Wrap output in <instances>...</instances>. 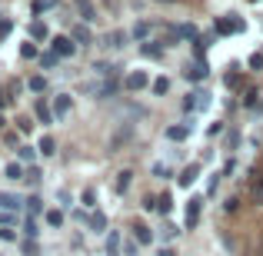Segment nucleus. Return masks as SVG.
<instances>
[{
	"mask_svg": "<svg viewBox=\"0 0 263 256\" xmlns=\"http://www.w3.org/2000/svg\"><path fill=\"white\" fill-rule=\"evenodd\" d=\"M73 50H77V44H73L70 37H57L53 40V53H57V57H73Z\"/></svg>",
	"mask_w": 263,
	"mask_h": 256,
	"instance_id": "1",
	"label": "nucleus"
},
{
	"mask_svg": "<svg viewBox=\"0 0 263 256\" xmlns=\"http://www.w3.org/2000/svg\"><path fill=\"white\" fill-rule=\"evenodd\" d=\"M134 240L140 246H147V243H154V230H150L147 223H134Z\"/></svg>",
	"mask_w": 263,
	"mask_h": 256,
	"instance_id": "2",
	"label": "nucleus"
},
{
	"mask_svg": "<svg viewBox=\"0 0 263 256\" xmlns=\"http://www.w3.org/2000/svg\"><path fill=\"white\" fill-rule=\"evenodd\" d=\"M147 84H150V77H147L143 70H134V73L127 77V90H143Z\"/></svg>",
	"mask_w": 263,
	"mask_h": 256,
	"instance_id": "3",
	"label": "nucleus"
},
{
	"mask_svg": "<svg viewBox=\"0 0 263 256\" xmlns=\"http://www.w3.org/2000/svg\"><path fill=\"white\" fill-rule=\"evenodd\" d=\"M243 27V20H230V17H220L217 20V33H237Z\"/></svg>",
	"mask_w": 263,
	"mask_h": 256,
	"instance_id": "4",
	"label": "nucleus"
},
{
	"mask_svg": "<svg viewBox=\"0 0 263 256\" xmlns=\"http://www.w3.org/2000/svg\"><path fill=\"white\" fill-rule=\"evenodd\" d=\"M183 77H186V80H203V77H206V64H203V60H197V64H193V67L186 64Z\"/></svg>",
	"mask_w": 263,
	"mask_h": 256,
	"instance_id": "5",
	"label": "nucleus"
},
{
	"mask_svg": "<svg viewBox=\"0 0 263 256\" xmlns=\"http://www.w3.org/2000/svg\"><path fill=\"white\" fill-rule=\"evenodd\" d=\"M197 176H200V163H190V167L180 173V186H193V183H197Z\"/></svg>",
	"mask_w": 263,
	"mask_h": 256,
	"instance_id": "6",
	"label": "nucleus"
},
{
	"mask_svg": "<svg viewBox=\"0 0 263 256\" xmlns=\"http://www.w3.org/2000/svg\"><path fill=\"white\" fill-rule=\"evenodd\" d=\"M70 107H73V100L67 93H60L57 100H53V116H64V113H70Z\"/></svg>",
	"mask_w": 263,
	"mask_h": 256,
	"instance_id": "7",
	"label": "nucleus"
},
{
	"mask_svg": "<svg viewBox=\"0 0 263 256\" xmlns=\"http://www.w3.org/2000/svg\"><path fill=\"white\" fill-rule=\"evenodd\" d=\"M186 136H190V123H177V127H170L167 130V140H186Z\"/></svg>",
	"mask_w": 263,
	"mask_h": 256,
	"instance_id": "8",
	"label": "nucleus"
},
{
	"mask_svg": "<svg viewBox=\"0 0 263 256\" xmlns=\"http://www.w3.org/2000/svg\"><path fill=\"white\" fill-rule=\"evenodd\" d=\"M197 220H200V200H190V203H186V226H197Z\"/></svg>",
	"mask_w": 263,
	"mask_h": 256,
	"instance_id": "9",
	"label": "nucleus"
},
{
	"mask_svg": "<svg viewBox=\"0 0 263 256\" xmlns=\"http://www.w3.org/2000/svg\"><path fill=\"white\" fill-rule=\"evenodd\" d=\"M130 136H134V127H123V130H120V133H117V136H114V140H110V150H120V147H123V143H127V140H130Z\"/></svg>",
	"mask_w": 263,
	"mask_h": 256,
	"instance_id": "10",
	"label": "nucleus"
},
{
	"mask_svg": "<svg viewBox=\"0 0 263 256\" xmlns=\"http://www.w3.org/2000/svg\"><path fill=\"white\" fill-rule=\"evenodd\" d=\"M37 150L44 156H50V153H57V143H53V136H40V143H37Z\"/></svg>",
	"mask_w": 263,
	"mask_h": 256,
	"instance_id": "11",
	"label": "nucleus"
},
{
	"mask_svg": "<svg viewBox=\"0 0 263 256\" xmlns=\"http://www.w3.org/2000/svg\"><path fill=\"white\" fill-rule=\"evenodd\" d=\"M130 180H134V173L123 170L120 176H117V193H127V190H130Z\"/></svg>",
	"mask_w": 263,
	"mask_h": 256,
	"instance_id": "12",
	"label": "nucleus"
},
{
	"mask_svg": "<svg viewBox=\"0 0 263 256\" xmlns=\"http://www.w3.org/2000/svg\"><path fill=\"white\" fill-rule=\"evenodd\" d=\"M73 44H90V30H87V27L84 24H80V27H73Z\"/></svg>",
	"mask_w": 263,
	"mask_h": 256,
	"instance_id": "13",
	"label": "nucleus"
},
{
	"mask_svg": "<svg viewBox=\"0 0 263 256\" xmlns=\"http://www.w3.org/2000/svg\"><path fill=\"white\" fill-rule=\"evenodd\" d=\"M107 256H120V237H117V233L107 237Z\"/></svg>",
	"mask_w": 263,
	"mask_h": 256,
	"instance_id": "14",
	"label": "nucleus"
},
{
	"mask_svg": "<svg viewBox=\"0 0 263 256\" xmlns=\"http://www.w3.org/2000/svg\"><path fill=\"white\" fill-rule=\"evenodd\" d=\"M0 206H7V210H17V206H20V200L13 196V193H0Z\"/></svg>",
	"mask_w": 263,
	"mask_h": 256,
	"instance_id": "15",
	"label": "nucleus"
},
{
	"mask_svg": "<svg viewBox=\"0 0 263 256\" xmlns=\"http://www.w3.org/2000/svg\"><path fill=\"white\" fill-rule=\"evenodd\" d=\"M30 37L33 40H47V27L40 24V20H37V24H30Z\"/></svg>",
	"mask_w": 263,
	"mask_h": 256,
	"instance_id": "16",
	"label": "nucleus"
},
{
	"mask_svg": "<svg viewBox=\"0 0 263 256\" xmlns=\"http://www.w3.org/2000/svg\"><path fill=\"white\" fill-rule=\"evenodd\" d=\"M77 10L84 13V20H93V4L90 0H77Z\"/></svg>",
	"mask_w": 263,
	"mask_h": 256,
	"instance_id": "17",
	"label": "nucleus"
},
{
	"mask_svg": "<svg viewBox=\"0 0 263 256\" xmlns=\"http://www.w3.org/2000/svg\"><path fill=\"white\" fill-rule=\"evenodd\" d=\"M33 110H37V120H40V123H50V120H53V113H50V110L44 107V103H37Z\"/></svg>",
	"mask_w": 263,
	"mask_h": 256,
	"instance_id": "18",
	"label": "nucleus"
},
{
	"mask_svg": "<svg viewBox=\"0 0 263 256\" xmlns=\"http://www.w3.org/2000/svg\"><path fill=\"white\" fill-rule=\"evenodd\" d=\"M7 180H20V176H24V170H20V163H7Z\"/></svg>",
	"mask_w": 263,
	"mask_h": 256,
	"instance_id": "19",
	"label": "nucleus"
},
{
	"mask_svg": "<svg viewBox=\"0 0 263 256\" xmlns=\"http://www.w3.org/2000/svg\"><path fill=\"white\" fill-rule=\"evenodd\" d=\"M140 53H143V57H160L163 50H160L157 44H143V47H140Z\"/></svg>",
	"mask_w": 263,
	"mask_h": 256,
	"instance_id": "20",
	"label": "nucleus"
},
{
	"mask_svg": "<svg viewBox=\"0 0 263 256\" xmlns=\"http://www.w3.org/2000/svg\"><path fill=\"white\" fill-rule=\"evenodd\" d=\"M170 206H174V200H170V193H163V196L157 200V210H160V213H170Z\"/></svg>",
	"mask_w": 263,
	"mask_h": 256,
	"instance_id": "21",
	"label": "nucleus"
},
{
	"mask_svg": "<svg viewBox=\"0 0 263 256\" xmlns=\"http://www.w3.org/2000/svg\"><path fill=\"white\" fill-rule=\"evenodd\" d=\"M167 90H170V80L167 77H157L154 80V93H167Z\"/></svg>",
	"mask_w": 263,
	"mask_h": 256,
	"instance_id": "22",
	"label": "nucleus"
},
{
	"mask_svg": "<svg viewBox=\"0 0 263 256\" xmlns=\"http://www.w3.org/2000/svg\"><path fill=\"white\" fill-rule=\"evenodd\" d=\"M47 223H50V226H60V223H64V213H60V210H50V213H47Z\"/></svg>",
	"mask_w": 263,
	"mask_h": 256,
	"instance_id": "23",
	"label": "nucleus"
},
{
	"mask_svg": "<svg viewBox=\"0 0 263 256\" xmlns=\"http://www.w3.org/2000/svg\"><path fill=\"white\" fill-rule=\"evenodd\" d=\"M37 253H40L37 240H27V243H24V256H37Z\"/></svg>",
	"mask_w": 263,
	"mask_h": 256,
	"instance_id": "24",
	"label": "nucleus"
},
{
	"mask_svg": "<svg viewBox=\"0 0 263 256\" xmlns=\"http://www.w3.org/2000/svg\"><path fill=\"white\" fill-rule=\"evenodd\" d=\"M27 87H30L33 93H40V90L47 87V80H44V77H30V84H27Z\"/></svg>",
	"mask_w": 263,
	"mask_h": 256,
	"instance_id": "25",
	"label": "nucleus"
},
{
	"mask_svg": "<svg viewBox=\"0 0 263 256\" xmlns=\"http://www.w3.org/2000/svg\"><path fill=\"white\" fill-rule=\"evenodd\" d=\"M24 233H27V237H30V240H37V223H33V220H27V223H24Z\"/></svg>",
	"mask_w": 263,
	"mask_h": 256,
	"instance_id": "26",
	"label": "nucleus"
},
{
	"mask_svg": "<svg viewBox=\"0 0 263 256\" xmlns=\"http://www.w3.org/2000/svg\"><path fill=\"white\" fill-rule=\"evenodd\" d=\"M147 33H150V24H137V27H134V37H137V40H143Z\"/></svg>",
	"mask_w": 263,
	"mask_h": 256,
	"instance_id": "27",
	"label": "nucleus"
},
{
	"mask_svg": "<svg viewBox=\"0 0 263 256\" xmlns=\"http://www.w3.org/2000/svg\"><path fill=\"white\" fill-rule=\"evenodd\" d=\"M90 226H93V230H103V226H107V220H103L100 213H93V216H90Z\"/></svg>",
	"mask_w": 263,
	"mask_h": 256,
	"instance_id": "28",
	"label": "nucleus"
},
{
	"mask_svg": "<svg viewBox=\"0 0 263 256\" xmlns=\"http://www.w3.org/2000/svg\"><path fill=\"white\" fill-rule=\"evenodd\" d=\"M27 203H30V213H40V210H44V200H40V196H30Z\"/></svg>",
	"mask_w": 263,
	"mask_h": 256,
	"instance_id": "29",
	"label": "nucleus"
},
{
	"mask_svg": "<svg viewBox=\"0 0 263 256\" xmlns=\"http://www.w3.org/2000/svg\"><path fill=\"white\" fill-rule=\"evenodd\" d=\"M250 70H263V53H253L250 57Z\"/></svg>",
	"mask_w": 263,
	"mask_h": 256,
	"instance_id": "30",
	"label": "nucleus"
},
{
	"mask_svg": "<svg viewBox=\"0 0 263 256\" xmlns=\"http://www.w3.org/2000/svg\"><path fill=\"white\" fill-rule=\"evenodd\" d=\"M20 57H37V47H33V44H24V47H20Z\"/></svg>",
	"mask_w": 263,
	"mask_h": 256,
	"instance_id": "31",
	"label": "nucleus"
},
{
	"mask_svg": "<svg viewBox=\"0 0 263 256\" xmlns=\"http://www.w3.org/2000/svg\"><path fill=\"white\" fill-rule=\"evenodd\" d=\"M17 156H20V160H33V147H20Z\"/></svg>",
	"mask_w": 263,
	"mask_h": 256,
	"instance_id": "32",
	"label": "nucleus"
},
{
	"mask_svg": "<svg viewBox=\"0 0 263 256\" xmlns=\"http://www.w3.org/2000/svg\"><path fill=\"white\" fill-rule=\"evenodd\" d=\"M177 233H180V230H177V226H174V223H167V226H163V240H174V237H177Z\"/></svg>",
	"mask_w": 263,
	"mask_h": 256,
	"instance_id": "33",
	"label": "nucleus"
},
{
	"mask_svg": "<svg viewBox=\"0 0 263 256\" xmlns=\"http://www.w3.org/2000/svg\"><path fill=\"white\" fill-rule=\"evenodd\" d=\"M123 40H127L123 33H114V37H107V44H114V47H123Z\"/></svg>",
	"mask_w": 263,
	"mask_h": 256,
	"instance_id": "34",
	"label": "nucleus"
},
{
	"mask_svg": "<svg viewBox=\"0 0 263 256\" xmlns=\"http://www.w3.org/2000/svg\"><path fill=\"white\" fill-rule=\"evenodd\" d=\"M47 7H53V0H37V4H33V10L40 13V10H47Z\"/></svg>",
	"mask_w": 263,
	"mask_h": 256,
	"instance_id": "35",
	"label": "nucleus"
},
{
	"mask_svg": "<svg viewBox=\"0 0 263 256\" xmlns=\"http://www.w3.org/2000/svg\"><path fill=\"white\" fill-rule=\"evenodd\" d=\"M10 27H13L10 20H0V37H7V33H10Z\"/></svg>",
	"mask_w": 263,
	"mask_h": 256,
	"instance_id": "36",
	"label": "nucleus"
},
{
	"mask_svg": "<svg viewBox=\"0 0 263 256\" xmlns=\"http://www.w3.org/2000/svg\"><path fill=\"white\" fill-rule=\"evenodd\" d=\"M157 256H177V253H174V250H170V246H163V250H160V253H157Z\"/></svg>",
	"mask_w": 263,
	"mask_h": 256,
	"instance_id": "37",
	"label": "nucleus"
},
{
	"mask_svg": "<svg viewBox=\"0 0 263 256\" xmlns=\"http://www.w3.org/2000/svg\"><path fill=\"white\" fill-rule=\"evenodd\" d=\"M0 107H7V93H4V87H0Z\"/></svg>",
	"mask_w": 263,
	"mask_h": 256,
	"instance_id": "38",
	"label": "nucleus"
},
{
	"mask_svg": "<svg viewBox=\"0 0 263 256\" xmlns=\"http://www.w3.org/2000/svg\"><path fill=\"white\" fill-rule=\"evenodd\" d=\"M260 256H263V240H260Z\"/></svg>",
	"mask_w": 263,
	"mask_h": 256,
	"instance_id": "39",
	"label": "nucleus"
},
{
	"mask_svg": "<svg viewBox=\"0 0 263 256\" xmlns=\"http://www.w3.org/2000/svg\"><path fill=\"white\" fill-rule=\"evenodd\" d=\"M0 127H4V116H0Z\"/></svg>",
	"mask_w": 263,
	"mask_h": 256,
	"instance_id": "40",
	"label": "nucleus"
}]
</instances>
